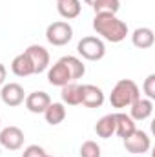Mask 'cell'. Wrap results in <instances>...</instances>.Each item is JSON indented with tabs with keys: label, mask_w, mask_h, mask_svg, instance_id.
Instances as JSON below:
<instances>
[{
	"label": "cell",
	"mask_w": 155,
	"mask_h": 157,
	"mask_svg": "<svg viewBox=\"0 0 155 157\" xmlns=\"http://www.w3.org/2000/svg\"><path fill=\"white\" fill-rule=\"evenodd\" d=\"M93 29L108 42H122L128 35V24L120 20L113 13H95L93 17Z\"/></svg>",
	"instance_id": "obj_1"
},
{
	"label": "cell",
	"mask_w": 155,
	"mask_h": 157,
	"mask_svg": "<svg viewBox=\"0 0 155 157\" xmlns=\"http://www.w3.org/2000/svg\"><path fill=\"white\" fill-rule=\"evenodd\" d=\"M139 97H141L139 86L131 78H120L110 93V104L117 110L130 108L131 102H135Z\"/></svg>",
	"instance_id": "obj_2"
},
{
	"label": "cell",
	"mask_w": 155,
	"mask_h": 157,
	"mask_svg": "<svg viewBox=\"0 0 155 157\" xmlns=\"http://www.w3.org/2000/svg\"><path fill=\"white\" fill-rule=\"evenodd\" d=\"M77 51L82 59L95 62V60L104 59V55H106V46H104L102 39L89 35V37H82V39L78 40Z\"/></svg>",
	"instance_id": "obj_3"
},
{
	"label": "cell",
	"mask_w": 155,
	"mask_h": 157,
	"mask_svg": "<svg viewBox=\"0 0 155 157\" xmlns=\"http://www.w3.org/2000/svg\"><path fill=\"white\" fill-rule=\"evenodd\" d=\"M71 39H73V28L66 20L51 22L46 29V40L53 46H66Z\"/></svg>",
	"instance_id": "obj_4"
},
{
	"label": "cell",
	"mask_w": 155,
	"mask_h": 157,
	"mask_svg": "<svg viewBox=\"0 0 155 157\" xmlns=\"http://www.w3.org/2000/svg\"><path fill=\"white\" fill-rule=\"evenodd\" d=\"M122 143H124V148H126V152H130V154H133V155H142V154H146L150 148H152V139H150V135L146 133V132H142V130H135L130 137H126V139H122Z\"/></svg>",
	"instance_id": "obj_5"
},
{
	"label": "cell",
	"mask_w": 155,
	"mask_h": 157,
	"mask_svg": "<svg viewBox=\"0 0 155 157\" xmlns=\"http://www.w3.org/2000/svg\"><path fill=\"white\" fill-rule=\"evenodd\" d=\"M24 132L18 126H7L0 130V144L9 152L20 150L24 146Z\"/></svg>",
	"instance_id": "obj_6"
},
{
	"label": "cell",
	"mask_w": 155,
	"mask_h": 157,
	"mask_svg": "<svg viewBox=\"0 0 155 157\" xmlns=\"http://www.w3.org/2000/svg\"><path fill=\"white\" fill-rule=\"evenodd\" d=\"M47 82L51 86H59V88H62L70 82H75L62 59H59L51 68H47Z\"/></svg>",
	"instance_id": "obj_7"
},
{
	"label": "cell",
	"mask_w": 155,
	"mask_h": 157,
	"mask_svg": "<svg viewBox=\"0 0 155 157\" xmlns=\"http://www.w3.org/2000/svg\"><path fill=\"white\" fill-rule=\"evenodd\" d=\"M24 53L29 57L35 73H42V71H46V70L49 68V53H47V49H46L44 46L31 44Z\"/></svg>",
	"instance_id": "obj_8"
},
{
	"label": "cell",
	"mask_w": 155,
	"mask_h": 157,
	"mask_svg": "<svg viewBox=\"0 0 155 157\" xmlns=\"http://www.w3.org/2000/svg\"><path fill=\"white\" fill-rule=\"evenodd\" d=\"M0 97H2V102L6 106H20L26 99V93H24V88L17 82H9V84H4L2 90H0Z\"/></svg>",
	"instance_id": "obj_9"
},
{
	"label": "cell",
	"mask_w": 155,
	"mask_h": 157,
	"mask_svg": "<svg viewBox=\"0 0 155 157\" xmlns=\"http://www.w3.org/2000/svg\"><path fill=\"white\" fill-rule=\"evenodd\" d=\"M104 91L95 84H82V101L86 108H100L104 104Z\"/></svg>",
	"instance_id": "obj_10"
},
{
	"label": "cell",
	"mask_w": 155,
	"mask_h": 157,
	"mask_svg": "<svg viewBox=\"0 0 155 157\" xmlns=\"http://www.w3.org/2000/svg\"><path fill=\"white\" fill-rule=\"evenodd\" d=\"M24 102H26V108H28L31 113H44L46 108L49 106L51 99H49V95H47L46 91H31V93L24 99Z\"/></svg>",
	"instance_id": "obj_11"
},
{
	"label": "cell",
	"mask_w": 155,
	"mask_h": 157,
	"mask_svg": "<svg viewBox=\"0 0 155 157\" xmlns=\"http://www.w3.org/2000/svg\"><path fill=\"white\" fill-rule=\"evenodd\" d=\"M152 113H153V101H150V99L139 97L130 106V117L133 121H146V119L152 117Z\"/></svg>",
	"instance_id": "obj_12"
},
{
	"label": "cell",
	"mask_w": 155,
	"mask_h": 157,
	"mask_svg": "<svg viewBox=\"0 0 155 157\" xmlns=\"http://www.w3.org/2000/svg\"><path fill=\"white\" fill-rule=\"evenodd\" d=\"M60 97H62V104L68 106H78L82 101V86L77 82H70L66 86H62L60 90Z\"/></svg>",
	"instance_id": "obj_13"
},
{
	"label": "cell",
	"mask_w": 155,
	"mask_h": 157,
	"mask_svg": "<svg viewBox=\"0 0 155 157\" xmlns=\"http://www.w3.org/2000/svg\"><path fill=\"white\" fill-rule=\"evenodd\" d=\"M135 130H137L135 128V121L130 117V113H122V112L115 113V133L120 139L130 137Z\"/></svg>",
	"instance_id": "obj_14"
},
{
	"label": "cell",
	"mask_w": 155,
	"mask_h": 157,
	"mask_svg": "<svg viewBox=\"0 0 155 157\" xmlns=\"http://www.w3.org/2000/svg\"><path fill=\"white\" fill-rule=\"evenodd\" d=\"M155 42L153 29L150 28H137L131 35V44L139 49H150Z\"/></svg>",
	"instance_id": "obj_15"
},
{
	"label": "cell",
	"mask_w": 155,
	"mask_h": 157,
	"mask_svg": "<svg viewBox=\"0 0 155 157\" xmlns=\"http://www.w3.org/2000/svg\"><path fill=\"white\" fill-rule=\"evenodd\" d=\"M11 71H13L17 77H29V75L35 73L33 64H31V60H29V57H28L26 53H20V55H17V57L13 59V62H11Z\"/></svg>",
	"instance_id": "obj_16"
},
{
	"label": "cell",
	"mask_w": 155,
	"mask_h": 157,
	"mask_svg": "<svg viewBox=\"0 0 155 157\" xmlns=\"http://www.w3.org/2000/svg\"><path fill=\"white\" fill-rule=\"evenodd\" d=\"M57 11L62 18L66 20H73L77 18L82 11V6H80V0H59L57 2Z\"/></svg>",
	"instance_id": "obj_17"
},
{
	"label": "cell",
	"mask_w": 155,
	"mask_h": 157,
	"mask_svg": "<svg viewBox=\"0 0 155 157\" xmlns=\"http://www.w3.org/2000/svg\"><path fill=\"white\" fill-rule=\"evenodd\" d=\"M44 119L47 124L51 126H57L60 124L64 119H66V106L62 102H49V106L46 108L44 112Z\"/></svg>",
	"instance_id": "obj_18"
},
{
	"label": "cell",
	"mask_w": 155,
	"mask_h": 157,
	"mask_svg": "<svg viewBox=\"0 0 155 157\" xmlns=\"http://www.w3.org/2000/svg\"><path fill=\"white\" fill-rule=\"evenodd\" d=\"M95 133L102 139H110L115 133V113H108L99 119L95 124Z\"/></svg>",
	"instance_id": "obj_19"
},
{
	"label": "cell",
	"mask_w": 155,
	"mask_h": 157,
	"mask_svg": "<svg viewBox=\"0 0 155 157\" xmlns=\"http://www.w3.org/2000/svg\"><path fill=\"white\" fill-rule=\"evenodd\" d=\"M62 60H64V64L68 66V70H70V73H71V77H73L75 82H77L78 78L84 77V73H86V66L82 64L80 59L73 57V55H66V57H62Z\"/></svg>",
	"instance_id": "obj_20"
},
{
	"label": "cell",
	"mask_w": 155,
	"mask_h": 157,
	"mask_svg": "<svg viewBox=\"0 0 155 157\" xmlns=\"http://www.w3.org/2000/svg\"><path fill=\"white\" fill-rule=\"evenodd\" d=\"M95 13H113L117 15V11L120 9V0H95L91 4Z\"/></svg>",
	"instance_id": "obj_21"
},
{
	"label": "cell",
	"mask_w": 155,
	"mask_h": 157,
	"mask_svg": "<svg viewBox=\"0 0 155 157\" xmlns=\"http://www.w3.org/2000/svg\"><path fill=\"white\" fill-rule=\"evenodd\" d=\"M80 157H100V146L95 141H86L80 146Z\"/></svg>",
	"instance_id": "obj_22"
},
{
	"label": "cell",
	"mask_w": 155,
	"mask_h": 157,
	"mask_svg": "<svg viewBox=\"0 0 155 157\" xmlns=\"http://www.w3.org/2000/svg\"><path fill=\"white\" fill-rule=\"evenodd\" d=\"M142 90H144V93H146V99L153 101L155 99V73H150L148 77L144 78Z\"/></svg>",
	"instance_id": "obj_23"
},
{
	"label": "cell",
	"mask_w": 155,
	"mask_h": 157,
	"mask_svg": "<svg viewBox=\"0 0 155 157\" xmlns=\"http://www.w3.org/2000/svg\"><path fill=\"white\" fill-rule=\"evenodd\" d=\"M46 155V150L39 146V144H29L24 152H22V157H44Z\"/></svg>",
	"instance_id": "obj_24"
},
{
	"label": "cell",
	"mask_w": 155,
	"mask_h": 157,
	"mask_svg": "<svg viewBox=\"0 0 155 157\" xmlns=\"http://www.w3.org/2000/svg\"><path fill=\"white\" fill-rule=\"evenodd\" d=\"M6 77H7V70L4 64H0V88L6 84Z\"/></svg>",
	"instance_id": "obj_25"
},
{
	"label": "cell",
	"mask_w": 155,
	"mask_h": 157,
	"mask_svg": "<svg viewBox=\"0 0 155 157\" xmlns=\"http://www.w3.org/2000/svg\"><path fill=\"white\" fill-rule=\"evenodd\" d=\"M84 2H86V4H88V6H91V4H93V2H95V0H84Z\"/></svg>",
	"instance_id": "obj_26"
},
{
	"label": "cell",
	"mask_w": 155,
	"mask_h": 157,
	"mask_svg": "<svg viewBox=\"0 0 155 157\" xmlns=\"http://www.w3.org/2000/svg\"><path fill=\"white\" fill-rule=\"evenodd\" d=\"M44 157H53V155H47V154H46V155H44Z\"/></svg>",
	"instance_id": "obj_27"
},
{
	"label": "cell",
	"mask_w": 155,
	"mask_h": 157,
	"mask_svg": "<svg viewBox=\"0 0 155 157\" xmlns=\"http://www.w3.org/2000/svg\"><path fill=\"white\" fill-rule=\"evenodd\" d=\"M0 126H2V122H0Z\"/></svg>",
	"instance_id": "obj_28"
},
{
	"label": "cell",
	"mask_w": 155,
	"mask_h": 157,
	"mask_svg": "<svg viewBox=\"0 0 155 157\" xmlns=\"http://www.w3.org/2000/svg\"><path fill=\"white\" fill-rule=\"evenodd\" d=\"M57 2H59V0H57Z\"/></svg>",
	"instance_id": "obj_29"
}]
</instances>
